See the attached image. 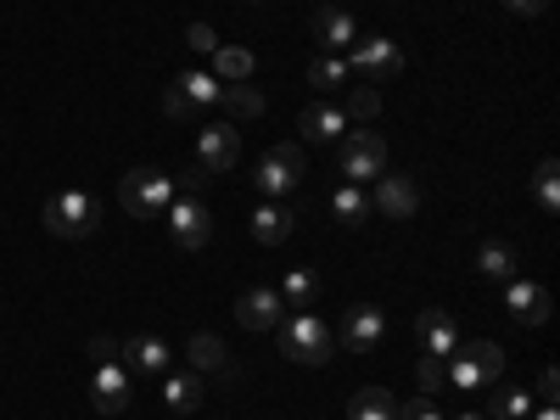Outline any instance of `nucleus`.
I'll return each instance as SVG.
<instances>
[{
  "instance_id": "ddd939ff",
  "label": "nucleus",
  "mask_w": 560,
  "mask_h": 420,
  "mask_svg": "<svg viewBox=\"0 0 560 420\" xmlns=\"http://www.w3.org/2000/svg\"><path fill=\"white\" fill-rule=\"evenodd\" d=\"M504 308H510V319L516 325H544L549 319V292L538 287V280H510V292H504Z\"/></svg>"
},
{
  "instance_id": "7c9ffc66",
  "label": "nucleus",
  "mask_w": 560,
  "mask_h": 420,
  "mask_svg": "<svg viewBox=\"0 0 560 420\" xmlns=\"http://www.w3.org/2000/svg\"><path fill=\"white\" fill-rule=\"evenodd\" d=\"M331 213H337L342 224H364V213H370V197L359 191V185H342V191L331 197Z\"/></svg>"
},
{
  "instance_id": "a19ab883",
  "label": "nucleus",
  "mask_w": 560,
  "mask_h": 420,
  "mask_svg": "<svg viewBox=\"0 0 560 420\" xmlns=\"http://www.w3.org/2000/svg\"><path fill=\"white\" fill-rule=\"evenodd\" d=\"M454 420H488V415H477V409H465V415H454Z\"/></svg>"
},
{
  "instance_id": "1a4fd4ad",
  "label": "nucleus",
  "mask_w": 560,
  "mask_h": 420,
  "mask_svg": "<svg viewBox=\"0 0 560 420\" xmlns=\"http://www.w3.org/2000/svg\"><path fill=\"white\" fill-rule=\"evenodd\" d=\"M415 337H420V348H427L432 359H448V353L459 348V319H454L448 308L427 303V308L415 314Z\"/></svg>"
},
{
  "instance_id": "9b49d317",
  "label": "nucleus",
  "mask_w": 560,
  "mask_h": 420,
  "mask_svg": "<svg viewBox=\"0 0 560 420\" xmlns=\"http://www.w3.org/2000/svg\"><path fill=\"white\" fill-rule=\"evenodd\" d=\"M382 337H387V314L376 303H353L348 325H342V348L348 353H370V348H382Z\"/></svg>"
},
{
  "instance_id": "6e6552de",
  "label": "nucleus",
  "mask_w": 560,
  "mask_h": 420,
  "mask_svg": "<svg viewBox=\"0 0 560 420\" xmlns=\"http://www.w3.org/2000/svg\"><path fill=\"white\" fill-rule=\"evenodd\" d=\"M236 163H242V135H236V124H202V135H197V168L224 174V168H236Z\"/></svg>"
},
{
  "instance_id": "7ed1b4c3",
  "label": "nucleus",
  "mask_w": 560,
  "mask_h": 420,
  "mask_svg": "<svg viewBox=\"0 0 560 420\" xmlns=\"http://www.w3.org/2000/svg\"><path fill=\"white\" fill-rule=\"evenodd\" d=\"M303 168H308L303 140H280V147H269V152L258 158L253 179H258V191H264L269 202H280V197H292L298 185H303Z\"/></svg>"
},
{
  "instance_id": "5701e85b",
  "label": "nucleus",
  "mask_w": 560,
  "mask_h": 420,
  "mask_svg": "<svg viewBox=\"0 0 560 420\" xmlns=\"http://www.w3.org/2000/svg\"><path fill=\"white\" fill-rule=\"evenodd\" d=\"M253 68H258V57L247 51V45H219L213 51V79H224V84L253 79Z\"/></svg>"
},
{
  "instance_id": "f3484780",
  "label": "nucleus",
  "mask_w": 560,
  "mask_h": 420,
  "mask_svg": "<svg viewBox=\"0 0 560 420\" xmlns=\"http://www.w3.org/2000/svg\"><path fill=\"white\" fill-rule=\"evenodd\" d=\"M292 230H298V213H292L287 202H258V213H253V236H258V247H287V242H292Z\"/></svg>"
},
{
  "instance_id": "cd10ccee",
  "label": "nucleus",
  "mask_w": 560,
  "mask_h": 420,
  "mask_svg": "<svg viewBox=\"0 0 560 420\" xmlns=\"http://www.w3.org/2000/svg\"><path fill=\"white\" fill-rule=\"evenodd\" d=\"M533 415V393L527 387H499L493 393V420H527Z\"/></svg>"
},
{
  "instance_id": "f704fd0d",
  "label": "nucleus",
  "mask_w": 560,
  "mask_h": 420,
  "mask_svg": "<svg viewBox=\"0 0 560 420\" xmlns=\"http://www.w3.org/2000/svg\"><path fill=\"white\" fill-rule=\"evenodd\" d=\"M398 420H443V409H438V398L415 393L409 404H398Z\"/></svg>"
},
{
  "instance_id": "473e14b6",
  "label": "nucleus",
  "mask_w": 560,
  "mask_h": 420,
  "mask_svg": "<svg viewBox=\"0 0 560 420\" xmlns=\"http://www.w3.org/2000/svg\"><path fill=\"white\" fill-rule=\"evenodd\" d=\"M163 113H168V118H179V124H191V118H197L202 107H197L191 96H185L179 84H168V90H163Z\"/></svg>"
},
{
  "instance_id": "0eeeda50",
  "label": "nucleus",
  "mask_w": 560,
  "mask_h": 420,
  "mask_svg": "<svg viewBox=\"0 0 560 420\" xmlns=\"http://www.w3.org/2000/svg\"><path fill=\"white\" fill-rule=\"evenodd\" d=\"M359 79H370V84H382V79H398L404 73V51L387 39V34H370V39H359L353 45V62H348Z\"/></svg>"
},
{
  "instance_id": "412c9836",
  "label": "nucleus",
  "mask_w": 560,
  "mask_h": 420,
  "mask_svg": "<svg viewBox=\"0 0 560 420\" xmlns=\"http://www.w3.org/2000/svg\"><path fill=\"white\" fill-rule=\"evenodd\" d=\"M477 275H482V280H516V275H522L516 247H510V242H482V253H477Z\"/></svg>"
},
{
  "instance_id": "4c0bfd02",
  "label": "nucleus",
  "mask_w": 560,
  "mask_h": 420,
  "mask_svg": "<svg viewBox=\"0 0 560 420\" xmlns=\"http://www.w3.org/2000/svg\"><path fill=\"white\" fill-rule=\"evenodd\" d=\"M538 398H544V404H555V398H560V370H555V364H544V370H538Z\"/></svg>"
},
{
  "instance_id": "393cba45",
  "label": "nucleus",
  "mask_w": 560,
  "mask_h": 420,
  "mask_svg": "<svg viewBox=\"0 0 560 420\" xmlns=\"http://www.w3.org/2000/svg\"><path fill=\"white\" fill-rule=\"evenodd\" d=\"M459 353H465V359L477 364L482 387H493V382L504 376V348H499V342H488V337H482V342H459Z\"/></svg>"
},
{
  "instance_id": "72a5a7b5",
  "label": "nucleus",
  "mask_w": 560,
  "mask_h": 420,
  "mask_svg": "<svg viewBox=\"0 0 560 420\" xmlns=\"http://www.w3.org/2000/svg\"><path fill=\"white\" fill-rule=\"evenodd\" d=\"M415 382H420V393H427V398H438V393H443V359L427 353V359L415 364Z\"/></svg>"
},
{
  "instance_id": "c85d7f7f",
  "label": "nucleus",
  "mask_w": 560,
  "mask_h": 420,
  "mask_svg": "<svg viewBox=\"0 0 560 420\" xmlns=\"http://www.w3.org/2000/svg\"><path fill=\"white\" fill-rule=\"evenodd\" d=\"M174 84H179V90H185V96H191L197 107H213V102H219V90H224L213 73H197V68H191V73H179Z\"/></svg>"
},
{
  "instance_id": "58836bf2",
  "label": "nucleus",
  "mask_w": 560,
  "mask_h": 420,
  "mask_svg": "<svg viewBox=\"0 0 560 420\" xmlns=\"http://www.w3.org/2000/svg\"><path fill=\"white\" fill-rule=\"evenodd\" d=\"M504 7H510V12H516V18H538V12L549 7V0H504Z\"/></svg>"
},
{
  "instance_id": "4be33fe9",
  "label": "nucleus",
  "mask_w": 560,
  "mask_h": 420,
  "mask_svg": "<svg viewBox=\"0 0 560 420\" xmlns=\"http://www.w3.org/2000/svg\"><path fill=\"white\" fill-rule=\"evenodd\" d=\"M185 359H191L197 376H219V370L230 364V353H224V342H219L213 331H197L191 342H185Z\"/></svg>"
},
{
  "instance_id": "f8f14e48",
  "label": "nucleus",
  "mask_w": 560,
  "mask_h": 420,
  "mask_svg": "<svg viewBox=\"0 0 560 420\" xmlns=\"http://www.w3.org/2000/svg\"><path fill=\"white\" fill-rule=\"evenodd\" d=\"M298 135H303V147H337V140L348 135V113H342V107H325V102H314V107H303Z\"/></svg>"
},
{
  "instance_id": "c756f323",
  "label": "nucleus",
  "mask_w": 560,
  "mask_h": 420,
  "mask_svg": "<svg viewBox=\"0 0 560 420\" xmlns=\"http://www.w3.org/2000/svg\"><path fill=\"white\" fill-rule=\"evenodd\" d=\"M533 185H538V208H544V213H555V208H560V163H555V158H544V163H538V174H533Z\"/></svg>"
},
{
  "instance_id": "2eb2a0df",
  "label": "nucleus",
  "mask_w": 560,
  "mask_h": 420,
  "mask_svg": "<svg viewBox=\"0 0 560 420\" xmlns=\"http://www.w3.org/2000/svg\"><path fill=\"white\" fill-rule=\"evenodd\" d=\"M376 208L393 219H415L420 213V185L409 174H382L376 179Z\"/></svg>"
},
{
  "instance_id": "39448f33",
  "label": "nucleus",
  "mask_w": 560,
  "mask_h": 420,
  "mask_svg": "<svg viewBox=\"0 0 560 420\" xmlns=\"http://www.w3.org/2000/svg\"><path fill=\"white\" fill-rule=\"evenodd\" d=\"M163 213H168V236L179 253H202L213 242V213L202 208V197H174Z\"/></svg>"
},
{
  "instance_id": "423d86ee",
  "label": "nucleus",
  "mask_w": 560,
  "mask_h": 420,
  "mask_svg": "<svg viewBox=\"0 0 560 420\" xmlns=\"http://www.w3.org/2000/svg\"><path fill=\"white\" fill-rule=\"evenodd\" d=\"M337 147H342V174L348 179H382L387 174V140L376 129H348Z\"/></svg>"
},
{
  "instance_id": "f03ea898",
  "label": "nucleus",
  "mask_w": 560,
  "mask_h": 420,
  "mask_svg": "<svg viewBox=\"0 0 560 420\" xmlns=\"http://www.w3.org/2000/svg\"><path fill=\"white\" fill-rule=\"evenodd\" d=\"M39 224L51 230L57 242H84V236H96V230H102V202L90 191H57L51 202H45Z\"/></svg>"
},
{
  "instance_id": "f257e3e1",
  "label": "nucleus",
  "mask_w": 560,
  "mask_h": 420,
  "mask_svg": "<svg viewBox=\"0 0 560 420\" xmlns=\"http://www.w3.org/2000/svg\"><path fill=\"white\" fill-rule=\"evenodd\" d=\"M275 337H280V353H287L292 364H308V370L331 364V353H337V331L319 314H308V308H298L292 319H280Z\"/></svg>"
},
{
  "instance_id": "9d476101",
  "label": "nucleus",
  "mask_w": 560,
  "mask_h": 420,
  "mask_svg": "<svg viewBox=\"0 0 560 420\" xmlns=\"http://www.w3.org/2000/svg\"><path fill=\"white\" fill-rule=\"evenodd\" d=\"M90 398H96L102 415H124L129 409V370H124V359L90 364Z\"/></svg>"
},
{
  "instance_id": "a878e982",
  "label": "nucleus",
  "mask_w": 560,
  "mask_h": 420,
  "mask_svg": "<svg viewBox=\"0 0 560 420\" xmlns=\"http://www.w3.org/2000/svg\"><path fill=\"white\" fill-rule=\"evenodd\" d=\"M308 84L325 90V96H331V90H342V84H348V57H331V51L314 57V62H308Z\"/></svg>"
},
{
  "instance_id": "2f4dec72",
  "label": "nucleus",
  "mask_w": 560,
  "mask_h": 420,
  "mask_svg": "<svg viewBox=\"0 0 560 420\" xmlns=\"http://www.w3.org/2000/svg\"><path fill=\"white\" fill-rule=\"evenodd\" d=\"M376 113H382V84H353L348 90V118H364L370 124Z\"/></svg>"
},
{
  "instance_id": "20e7f679",
  "label": "nucleus",
  "mask_w": 560,
  "mask_h": 420,
  "mask_svg": "<svg viewBox=\"0 0 560 420\" xmlns=\"http://www.w3.org/2000/svg\"><path fill=\"white\" fill-rule=\"evenodd\" d=\"M118 197H124V213H129V219H158V213L179 197V185H174V174H163V168H129L124 185H118Z\"/></svg>"
},
{
  "instance_id": "4468645a",
  "label": "nucleus",
  "mask_w": 560,
  "mask_h": 420,
  "mask_svg": "<svg viewBox=\"0 0 560 420\" xmlns=\"http://www.w3.org/2000/svg\"><path fill=\"white\" fill-rule=\"evenodd\" d=\"M287 319V303H280V292H247L242 303H236V325L242 331H275V325Z\"/></svg>"
},
{
  "instance_id": "6ab92c4d",
  "label": "nucleus",
  "mask_w": 560,
  "mask_h": 420,
  "mask_svg": "<svg viewBox=\"0 0 560 420\" xmlns=\"http://www.w3.org/2000/svg\"><path fill=\"white\" fill-rule=\"evenodd\" d=\"M202 398H208V376H163V409L168 415H197L202 409Z\"/></svg>"
},
{
  "instance_id": "bb28decb",
  "label": "nucleus",
  "mask_w": 560,
  "mask_h": 420,
  "mask_svg": "<svg viewBox=\"0 0 560 420\" xmlns=\"http://www.w3.org/2000/svg\"><path fill=\"white\" fill-rule=\"evenodd\" d=\"M319 298V275L314 269H287V280H280V303H314Z\"/></svg>"
},
{
  "instance_id": "dca6fc26",
  "label": "nucleus",
  "mask_w": 560,
  "mask_h": 420,
  "mask_svg": "<svg viewBox=\"0 0 560 420\" xmlns=\"http://www.w3.org/2000/svg\"><path fill=\"white\" fill-rule=\"evenodd\" d=\"M118 359L135 364L140 376H168V359H174V353H168L163 337H124V342H118Z\"/></svg>"
},
{
  "instance_id": "e433bc0d",
  "label": "nucleus",
  "mask_w": 560,
  "mask_h": 420,
  "mask_svg": "<svg viewBox=\"0 0 560 420\" xmlns=\"http://www.w3.org/2000/svg\"><path fill=\"white\" fill-rule=\"evenodd\" d=\"M107 359H118V337H90V364H107Z\"/></svg>"
},
{
  "instance_id": "aec40b11",
  "label": "nucleus",
  "mask_w": 560,
  "mask_h": 420,
  "mask_svg": "<svg viewBox=\"0 0 560 420\" xmlns=\"http://www.w3.org/2000/svg\"><path fill=\"white\" fill-rule=\"evenodd\" d=\"M219 107L236 118V124H253V118H264V90L253 84V79H242V84H224L219 90Z\"/></svg>"
},
{
  "instance_id": "b1692460",
  "label": "nucleus",
  "mask_w": 560,
  "mask_h": 420,
  "mask_svg": "<svg viewBox=\"0 0 560 420\" xmlns=\"http://www.w3.org/2000/svg\"><path fill=\"white\" fill-rule=\"evenodd\" d=\"M348 420H398V404H393L387 387H364V393H353Z\"/></svg>"
},
{
  "instance_id": "a211bd4d",
  "label": "nucleus",
  "mask_w": 560,
  "mask_h": 420,
  "mask_svg": "<svg viewBox=\"0 0 560 420\" xmlns=\"http://www.w3.org/2000/svg\"><path fill=\"white\" fill-rule=\"evenodd\" d=\"M308 34H314V39L325 45V51L337 57V51H348V45H353V34H359V28H353V18H348L342 7H319V12H314V23H308Z\"/></svg>"
},
{
  "instance_id": "c9c22d12",
  "label": "nucleus",
  "mask_w": 560,
  "mask_h": 420,
  "mask_svg": "<svg viewBox=\"0 0 560 420\" xmlns=\"http://www.w3.org/2000/svg\"><path fill=\"white\" fill-rule=\"evenodd\" d=\"M185 39H191V51H219V34L208 23H191V28H185Z\"/></svg>"
},
{
  "instance_id": "ea45409f",
  "label": "nucleus",
  "mask_w": 560,
  "mask_h": 420,
  "mask_svg": "<svg viewBox=\"0 0 560 420\" xmlns=\"http://www.w3.org/2000/svg\"><path fill=\"white\" fill-rule=\"evenodd\" d=\"M527 420H560V409H555V404H544V409H538V415H527Z\"/></svg>"
}]
</instances>
